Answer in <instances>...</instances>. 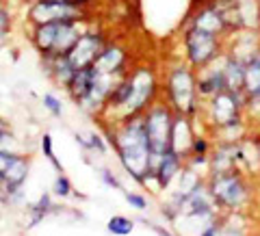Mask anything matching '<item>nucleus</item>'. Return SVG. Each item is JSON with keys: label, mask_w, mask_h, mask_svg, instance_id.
I'll list each match as a JSON object with an SVG mask.
<instances>
[{"label": "nucleus", "mask_w": 260, "mask_h": 236, "mask_svg": "<svg viewBox=\"0 0 260 236\" xmlns=\"http://www.w3.org/2000/svg\"><path fill=\"white\" fill-rule=\"evenodd\" d=\"M109 143L115 148L117 158L121 162V167L126 169V174L137 184L150 186L152 150L148 143V134H145L143 113L115 124V128L109 130Z\"/></svg>", "instance_id": "obj_1"}, {"label": "nucleus", "mask_w": 260, "mask_h": 236, "mask_svg": "<svg viewBox=\"0 0 260 236\" xmlns=\"http://www.w3.org/2000/svg\"><path fill=\"white\" fill-rule=\"evenodd\" d=\"M165 97L174 113L184 117H198L202 111V97L198 93V72L191 65H174L165 76Z\"/></svg>", "instance_id": "obj_2"}, {"label": "nucleus", "mask_w": 260, "mask_h": 236, "mask_svg": "<svg viewBox=\"0 0 260 236\" xmlns=\"http://www.w3.org/2000/svg\"><path fill=\"white\" fill-rule=\"evenodd\" d=\"M206 186L213 195L217 208L223 213H239L251 201V186L243 172L208 174Z\"/></svg>", "instance_id": "obj_3"}, {"label": "nucleus", "mask_w": 260, "mask_h": 236, "mask_svg": "<svg viewBox=\"0 0 260 236\" xmlns=\"http://www.w3.org/2000/svg\"><path fill=\"white\" fill-rule=\"evenodd\" d=\"M128 78H130V85H133V91H130L128 102L115 115L113 124H119V121H124L128 117L141 115V113L148 111L152 102H156L158 80L152 68H135L133 72H128Z\"/></svg>", "instance_id": "obj_4"}, {"label": "nucleus", "mask_w": 260, "mask_h": 236, "mask_svg": "<svg viewBox=\"0 0 260 236\" xmlns=\"http://www.w3.org/2000/svg\"><path fill=\"white\" fill-rule=\"evenodd\" d=\"M176 113L172 111L167 102H152L148 111L143 113V124L145 134H148V143L152 150V160L165 154L172 148V128H174Z\"/></svg>", "instance_id": "obj_5"}, {"label": "nucleus", "mask_w": 260, "mask_h": 236, "mask_svg": "<svg viewBox=\"0 0 260 236\" xmlns=\"http://www.w3.org/2000/svg\"><path fill=\"white\" fill-rule=\"evenodd\" d=\"M182 44H184V56H186V65H191L193 70H202L217 61L219 56L225 50V39L217 37L213 32L200 30L195 26H189L182 35Z\"/></svg>", "instance_id": "obj_6"}, {"label": "nucleus", "mask_w": 260, "mask_h": 236, "mask_svg": "<svg viewBox=\"0 0 260 236\" xmlns=\"http://www.w3.org/2000/svg\"><path fill=\"white\" fill-rule=\"evenodd\" d=\"M206 113H208V121L213 124L215 130L243 121L245 119L243 117V113H245V93L223 89L221 93L206 100Z\"/></svg>", "instance_id": "obj_7"}, {"label": "nucleus", "mask_w": 260, "mask_h": 236, "mask_svg": "<svg viewBox=\"0 0 260 236\" xmlns=\"http://www.w3.org/2000/svg\"><path fill=\"white\" fill-rule=\"evenodd\" d=\"M74 20H85V7L74 5L70 0H65V3H30L28 7V22L32 26Z\"/></svg>", "instance_id": "obj_8"}, {"label": "nucleus", "mask_w": 260, "mask_h": 236, "mask_svg": "<svg viewBox=\"0 0 260 236\" xmlns=\"http://www.w3.org/2000/svg\"><path fill=\"white\" fill-rule=\"evenodd\" d=\"M104 46H107V39H104L100 30H85L65 56H68V61L74 70H85L95 63Z\"/></svg>", "instance_id": "obj_9"}, {"label": "nucleus", "mask_w": 260, "mask_h": 236, "mask_svg": "<svg viewBox=\"0 0 260 236\" xmlns=\"http://www.w3.org/2000/svg\"><path fill=\"white\" fill-rule=\"evenodd\" d=\"M182 167H184V160L178 156L174 150H167L165 154H160V156H156L152 160L150 184H154L156 191H167L169 186L176 182V178L182 172Z\"/></svg>", "instance_id": "obj_10"}, {"label": "nucleus", "mask_w": 260, "mask_h": 236, "mask_svg": "<svg viewBox=\"0 0 260 236\" xmlns=\"http://www.w3.org/2000/svg\"><path fill=\"white\" fill-rule=\"evenodd\" d=\"M189 26H195V28L206 30V32H213V35L223 37V39H228V35H230V32H228L223 9L217 3H208V5L202 7V9L191 18Z\"/></svg>", "instance_id": "obj_11"}, {"label": "nucleus", "mask_w": 260, "mask_h": 236, "mask_svg": "<svg viewBox=\"0 0 260 236\" xmlns=\"http://www.w3.org/2000/svg\"><path fill=\"white\" fill-rule=\"evenodd\" d=\"M198 72V93L202 100H208L217 93H221L225 89V78H223V54L219 56L217 61H213L210 65Z\"/></svg>", "instance_id": "obj_12"}, {"label": "nucleus", "mask_w": 260, "mask_h": 236, "mask_svg": "<svg viewBox=\"0 0 260 236\" xmlns=\"http://www.w3.org/2000/svg\"><path fill=\"white\" fill-rule=\"evenodd\" d=\"M128 52L117 44H107L102 48L100 56L95 59L93 68L100 72V74H111V76H126L128 70Z\"/></svg>", "instance_id": "obj_13"}, {"label": "nucleus", "mask_w": 260, "mask_h": 236, "mask_svg": "<svg viewBox=\"0 0 260 236\" xmlns=\"http://www.w3.org/2000/svg\"><path fill=\"white\" fill-rule=\"evenodd\" d=\"M195 139V130L191 124V117H184V115H178L174 117V128H172V148L178 156H180L184 162L191 154V145Z\"/></svg>", "instance_id": "obj_14"}, {"label": "nucleus", "mask_w": 260, "mask_h": 236, "mask_svg": "<svg viewBox=\"0 0 260 236\" xmlns=\"http://www.w3.org/2000/svg\"><path fill=\"white\" fill-rule=\"evenodd\" d=\"M223 78L228 91H243L245 93V63L232 59L223 52Z\"/></svg>", "instance_id": "obj_15"}, {"label": "nucleus", "mask_w": 260, "mask_h": 236, "mask_svg": "<svg viewBox=\"0 0 260 236\" xmlns=\"http://www.w3.org/2000/svg\"><path fill=\"white\" fill-rule=\"evenodd\" d=\"M28 172H30V156H26L24 152L15 154L9 167L3 174L5 186H24V182L28 180Z\"/></svg>", "instance_id": "obj_16"}, {"label": "nucleus", "mask_w": 260, "mask_h": 236, "mask_svg": "<svg viewBox=\"0 0 260 236\" xmlns=\"http://www.w3.org/2000/svg\"><path fill=\"white\" fill-rule=\"evenodd\" d=\"M54 204H52V195L50 193H44L42 197H39L35 204H30L28 206V227H35L39 221H44V219L50 215V213H54Z\"/></svg>", "instance_id": "obj_17"}, {"label": "nucleus", "mask_w": 260, "mask_h": 236, "mask_svg": "<svg viewBox=\"0 0 260 236\" xmlns=\"http://www.w3.org/2000/svg\"><path fill=\"white\" fill-rule=\"evenodd\" d=\"M245 93H260V50L245 65Z\"/></svg>", "instance_id": "obj_18"}, {"label": "nucleus", "mask_w": 260, "mask_h": 236, "mask_svg": "<svg viewBox=\"0 0 260 236\" xmlns=\"http://www.w3.org/2000/svg\"><path fill=\"white\" fill-rule=\"evenodd\" d=\"M107 230L111 234H115V236H128L130 232L135 230V221L133 219H128V217H124V215H115V217L109 219Z\"/></svg>", "instance_id": "obj_19"}, {"label": "nucleus", "mask_w": 260, "mask_h": 236, "mask_svg": "<svg viewBox=\"0 0 260 236\" xmlns=\"http://www.w3.org/2000/svg\"><path fill=\"white\" fill-rule=\"evenodd\" d=\"M0 152H11V154H22L20 139L13 134V130L0 132Z\"/></svg>", "instance_id": "obj_20"}, {"label": "nucleus", "mask_w": 260, "mask_h": 236, "mask_svg": "<svg viewBox=\"0 0 260 236\" xmlns=\"http://www.w3.org/2000/svg\"><path fill=\"white\" fill-rule=\"evenodd\" d=\"M72 182H70V178L65 176V174H59L54 178V184H52V195H56V197H61V199H65V197H70L72 195Z\"/></svg>", "instance_id": "obj_21"}, {"label": "nucleus", "mask_w": 260, "mask_h": 236, "mask_svg": "<svg viewBox=\"0 0 260 236\" xmlns=\"http://www.w3.org/2000/svg\"><path fill=\"white\" fill-rule=\"evenodd\" d=\"M42 152H44V156L48 158V162H50V165L56 169V172L59 174H63V165L59 160H56V156H54V148H52V137L50 134H44L42 137Z\"/></svg>", "instance_id": "obj_22"}, {"label": "nucleus", "mask_w": 260, "mask_h": 236, "mask_svg": "<svg viewBox=\"0 0 260 236\" xmlns=\"http://www.w3.org/2000/svg\"><path fill=\"white\" fill-rule=\"evenodd\" d=\"M42 102H44V109L50 113L52 117H61L63 115V104H61V100L54 93H44Z\"/></svg>", "instance_id": "obj_23"}, {"label": "nucleus", "mask_w": 260, "mask_h": 236, "mask_svg": "<svg viewBox=\"0 0 260 236\" xmlns=\"http://www.w3.org/2000/svg\"><path fill=\"white\" fill-rule=\"evenodd\" d=\"M11 26H13V18L9 7H7V0H0V32H11Z\"/></svg>", "instance_id": "obj_24"}, {"label": "nucleus", "mask_w": 260, "mask_h": 236, "mask_svg": "<svg viewBox=\"0 0 260 236\" xmlns=\"http://www.w3.org/2000/svg\"><path fill=\"white\" fill-rule=\"evenodd\" d=\"M124 197L135 210H148V197H143L141 193H133V191H121Z\"/></svg>", "instance_id": "obj_25"}, {"label": "nucleus", "mask_w": 260, "mask_h": 236, "mask_svg": "<svg viewBox=\"0 0 260 236\" xmlns=\"http://www.w3.org/2000/svg\"><path fill=\"white\" fill-rule=\"evenodd\" d=\"M100 180L104 182V186H109V189H115V191H124V186H121L119 178L111 172V169H100Z\"/></svg>", "instance_id": "obj_26"}, {"label": "nucleus", "mask_w": 260, "mask_h": 236, "mask_svg": "<svg viewBox=\"0 0 260 236\" xmlns=\"http://www.w3.org/2000/svg\"><path fill=\"white\" fill-rule=\"evenodd\" d=\"M89 152H98V154H107L109 152V145L104 143V139L98 132H91L89 134Z\"/></svg>", "instance_id": "obj_27"}, {"label": "nucleus", "mask_w": 260, "mask_h": 236, "mask_svg": "<svg viewBox=\"0 0 260 236\" xmlns=\"http://www.w3.org/2000/svg\"><path fill=\"white\" fill-rule=\"evenodd\" d=\"M221 221L223 219H215L213 223H208L204 230L200 232V236H219V232H221Z\"/></svg>", "instance_id": "obj_28"}, {"label": "nucleus", "mask_w": 260, "mask_h": 236, "mask_svg": "<svg viewBox=\"0 0 260 236\" xmlns=\"http://www.w3.org/2000/svg\"><path fill=\"white\" fill-rule=\"evenodd\" d=\"M219 236H245L239 227H234V225H228L225 221H221V232H219Z\"/></svg>", "instance_id": "obj_29"}, {"label": "nucleus", "mask_w": 260, "mask_h": 236, "mask_svg": "<svg viewBox=\"0 0 260 236\" xmlns=\"http://www.w3.org/2000/svg\"><path fill=\"white\" fill-rule=\"evenodd\" d=\"M141 223H145V225H150L154 232H156L158 236H174L169 230H165V227H160V225H156V223H152V221H148V219H141Z\"/></svg>", "instance_id": "obj_30"}, {"label": "nucleus", "mask_w": 260, "mask_h": 236, "mask_svg": "<svg viewBox=\"0 0 260 236\" xmlns=\"http://www.w3.org/2000/svg\"><path fill=\"white\" fill-rule=\"evenodd\" d=\"M9 37H11V32H0V48H5L9 44Z\"/></svg>", "instance_id": "obj_31"}, {"label": "nucleus", "mask_w": 260, "mask_h": 236, "mask_svg": "<svg viewBox=\"0 0 260 236\" xmlns=\"http://www.w3.org/2000/svg\"><path fill=\"white\" fill-rule=\"evenodd\" d=\"M7 130H11V126H9V121H5L3 117H0V132H7Z\"/></svg>", "instance_id": "obj_32"}, {"label": "nucleus", "mask_w": 260, "mask_h": 236, "mask_svg": "<svg viewBox=\"0 0 260 236\" xmlns=\"http://www.w3.org/2000/svg\"><path fill=\"white\" fill-rule=\"evenodd\" d=\"M254 148H256V152H258V160H260V134L254 139Z\"/></svg>", "instance_id": "obj_33"}, {"label": "nucleus", "mask_w": 260, "mask_h": 236, "mask_svg": "<svg viewBox=\"0 0 260 236\" xmlns=\"http://www.w3.org/2000/svg\"><path fill=\"white\" fill-rule=\"evenodd\" d=\"M213 3H217V5H232V3H237V0H213Z\"/></svg>", "instance_id": "obj_34"}, {"label": "nucleus", "mask_w": 260, "mask_h": 236, "mask_svg": "<svg viewBox=\"0 0 260 236\" xmlns=\"http://www.w3.org/2000/svg\"><path fill=\"white\" fill-rule=\"evenodd\" d=\"M70 3H74V5H80V7H85V5H89L91 0H70Z\"/></svg>", "instance_id": "obj_35"}]
</instances>
